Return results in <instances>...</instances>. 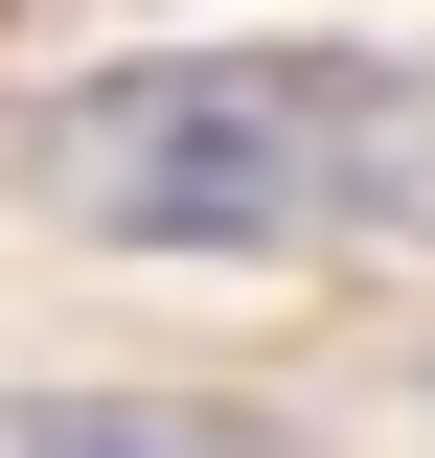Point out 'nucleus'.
<instances>
[{
  "mask_svg": "<svg viewBox=\"0 0 435 458\" xmlns=\"http://www.w3.org/2000/svg\"><path fill=\"white\" fill-rule=\"evenodd\" d=\"M23 183L115 252H321V229L435 207V92L344 47H183V69H92L23 114Z\"/></svg>",
  "mask_w": 435,
  "mask_h": 458,
  "instance_id": "obj_1",
  "label": "nucleus"
},
{
  "mask_svg": "<svg viewBox=\"0 0 435 458\" xmlns=\"http://www.w3.org/2000/svg\"><path fill=\"white\" fill-rule=\"evenodd\" d=\"M0 458H298V436H252V412H161V390H47V412H0Z\"/></svg>",
  "mask_w": 435,
  "mask_h": 458,
  "instance_id": "obj_2",
  "label": "nucleus"
}]
</instances>
